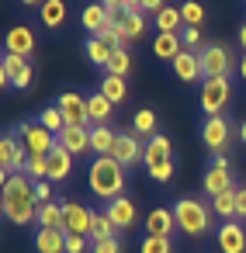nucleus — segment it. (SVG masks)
Here are the masks:
<instances>
[{
  "instance_id": "obj_46",
  "label": "nucleus",
  "mask_w": 246,
  "mask_h": 253,
  "mask_svg": "<svg viewBox=\"0 0 246 253\" xmlns=\"http://www.w3.org/2000/svg\"><path fill=\"white\" fill-rule=\"evenodd\" d=\"M35 194H39V201H42V205L56 201V198H52V180H39V184H35Z\"/></svg>"
},
{
  "instance_id": "obj_23",
  "label": "nucleus",
  "mask_w": 246,
  "mask_h": 253,
  "mask_svg": "<svg viewBox=\"0 0 246 253\" xmlns=\"http://www.w3.org/2000/svg\"><path fill=\"white\" fill-rule=\"evenodd\" d=\"M35 253H66V229H39Z\"/></svg>"
},
{
  "instance_id": "obj_12",
  "label": "nucleus",
  "mask_w": 246,
  "mask_h": 253,
  "mask_svg": "<svg viewBox=\"0 0 246 253\" xmlns=\"http://www.w3.org/2000/svg\"><path fill=\"white\" fill-rule=\"evenodd\" d=\"M218 253H246V225L239 218L218 225Z\"/></svg>"
},
{
  "instance_id": "obj_22",
  "label": "nucleus",
  "mask_w": 246,
  "mask_h": 253,
  "mask_svg": "<svg viewBox=\"0 0 246 253\" xmlns=\"http://www.w3.org/2000/svg\"><path fill=\"white\" fill-rule=\"evenodd\" d=\"M73 177V153H66V149H52V156H49V180L52 184H63V180H70Z\"/></svg>"
},
{
  "instance_id": "obj_37",
  "label": "nucleus",
  "mask_w": 246,
  "mask_h": 253,
  "mask_svg": "<svg viewBox=\"0 0 246 253\" xmlns=\"http://www.w3.org/2000/svg\"><path fill=\"white\" fill-rule=\"evenodd\" d=\"M104 73L128 77V73H132V56H128V49H115V52H111V63H108V70H104Z\"/></svg>"
},
{
  "instance_id": "obj_54",
  "label": "nucleus",
  "mask_w": 246,
  "mask_h": 253,
  "mask_svg": "<svg viewBox=\"0 0 246 253\" xmlns=\"http://www.w3.org/2000/svg\"><path fill=\"white\" fill-rule=\"evenodd\" d=\"M239 139H243V146H246V122L239 125Z\"/></svg>"
},
{
  "instance_id": "obj_52",
  "label": "nucleus",
  "mask_w": 246,
  "mask_h": 253,
  "mask_svg": "<svg viewBox=\"0 0 246 253\" xmlns=\"http://www.w3.org/2000/svg\"><path fill=\"white\" fill-rule=\"evenodd\" d=\"M21 4H25V7H42L45 0H21Z\"/></svg>"
},
{
  "instance_id": "obj_15",
  "label": "nucleus",
  "mask_w": 246,
  "mask_h": 253,
  "mask_svg": "<svg viewBox=\"0 0 246 253\" xmlns=\"http://www.w3.org/2000/svg\"><path fill=\"white\" fill-rule=\"evenodd\" d=\"M170 70H173V77H177L180 84H201V80H205V70H201L198 52H187V49L170 63Z\"/></svg>"
},
{
  "instance_id": "obj_42",
  "label": "nucleus",
  "mask_w": 246,
  "mask_h": 253,
  "mask_svg": "<svg viewBox=\"0 0 246 253\" xmlns=\"http://www.w3.org/2000/svg\"><path fill=\"white\" fill-rule=\"evenodd\" d=\"M32 77H35V70H32V63H25V66L14 73V84H11V90H28V87H32Z\"/></svg>"
},
{
  "instance_id": "obj_30",
  "label": "nucleus",
  "mask_w": 246,
  "mask_h": 253,
  "mask_svg": "<svg viewBox=\"0 0 246 253\" xmlns=\"http://www.w3.org/2000/svg\"><path fill=\"white\" fill-rule=\"evenodd\" d=\"M39 229H63V198L39 208Z\"/></svg>"
},
{
  "instance_id": "obj_27",
  "label": "nucleus",
  "mask_w": 246,
  "mask_h": 253,
  "mask_svg": "<svg viewBox=\"0 0 246 253\" xmlns=\"http://www.w3.org/2000/svg\"><path fill=\"white\" fill-rule=\"evenodd\" d=\"M83 52H87V59H90L97 70H108V63H111V52H115V49H111L104 39H97V35H94V39H87V42H83Z\"/></svg>"
},
{
  "instance_id": "obj_34",
  "label": "nucleus",
  "mask_w": 246,
  "mask_h": 253,
  "mask_svg": "<svg viewBox=\"0 0 246 253\" xmlns=\"http://www.w3.org/2000/svg\"><path fill=\"white\" fill-rule=\"evenodd\" d=\"M25 63H28V59L14 56V52H4V59H0V84H4L7 90H11V84H14V73H18Z\"/></svg>"
},
{
  "instance_id": "obj_29",
  "label": "nucleus",
  "mask_w": 246,
  "mask_h": 253,
  "mask_svg": "<svg viewBox=\"0 0 246 253\" xmlns=\"http://www.w3.org/2000/svg\"><path fill=\"white\" fill-rule=\"evenodd\" d=\"M156 32H173V35H180V28H184V18H180V7H173V4H166L156 18Z\"/></svg>"
},
{
  "instance_id": "obj_39",
  "label": "nucleus",
  "mask_w": 246,
  "mask_h": 253,
  "mask_svg": "<svg viewBox=\"0 0 246 253\" xmlns=\"http://www.w3.org/2000/svg\"><path fill=\"white\" fill-rule=\"evenodd\" d=\"M180 42H184V49H187V52H201V49L208 45V42H205V35H201V28H187V25L180 28Z\"/></svg>"
},
{
  "instance_id": "obj_19",
  "label": "nucleus",
  "mask_w": 246,
  "mask_h": 253,
  "mask_svg": "<svg viewBox=\"0 0 246 253\" xmlns=\"http://www.w3.org/2000/svg\"><path fill=\"white\" fill-rule=\"evenodd\" d=\"M66 18H70L66 0H45V4L39 7V21H42L49 32H63V28H66Z\"/></svg>"
},
{
  "instance_id": "obj_10",
  "label": "nucleus",
  "mask_w": 246,
  "mask_h": 253,
  "mask_svg": "<svg viewBox=\"0 0 246 253\" xmlns=\"http://www.w3.org/2000/svg\"><path fill=\"white\" fill-rule=\"evenodd\" d=\"M232 139V125L225 115H215V118H205L201 122V142L211 149V153H222Z\"/></svg>"
},
{
  "instance_id": "obj_1",
  "label": "nucleus",
  "mask_w": 246,
  "mask_h": 253,
  "mask_svg": "<svg viewBox=\"0 0 246 253\" xmlns=\"http://www.w3.org/2000/svg\"><path fill=\"white\" fill-rule=\"evenodd\" d=\"M0 205H4V218L14 225H28L39 222V194H35V180L28 173H11L4 180V194H0Z\"/></svg>"
},
{
  "instance_id": "obj_26",
  "label": "nucleus",
  "mask_w": 246,
  "mask_h": 253,
  "mask_svg": "<svg viewBox=\"0 0 246 253\" xmlns=\"http://www.w3.org/2000/svg\"><path fill=\"white\" fill-rule=\"evenodd\" d=\"M87 104H90V122H94V125H111L115 104H111L101 90H90V94H87Z\"/></svg>"
},
{
  "instance_id": "obj_3",
  "label": "nucleus",
  "mask_w": 246,
  "mask_h": 253,
  "mask_svg": "<svg viewBox=\"0 0 246 253\" xmlns=\"http://www.w3.org/2000/svg\"><path fill=\"white\" fill-rule=\"evenodd\" d=\"M173 215H177V229L187 232V236H205L211 229V208L201 201V198H180L170 205Z\"/></svg>"
},
{
  "instance_id": "obj_11",
  "label": "nucleus",
  "mask_w": 246,
  "mask_h": 253,
  "mask_svg": "<svg viewBox=\"0 0 246 253\" xmlns=\"http://www.w3.org/2000/svg\"><path fill=\"white\" fill-rule=\"evenodd\" d=\"M111 156H115L125 170H132V167L146 163V146L139 142V135H132V132H118V142H115Z\"/></svg>"
},
{
  "instance_id": "obj_49",
  "label": "nucleus",
  "mask_w": 246,
  "mask_h": 253,
  "mask_svg": "<svg viewBox=\"0 0 246 253\" xmlns=\"http://www.w3.org/2000/svg\"><path fill=\"white\" fill-rule=\"evenodd\" d=\"M208 167H218V170H229V160H225L222 153H211V160H208Z\"/></svg>"
},
{
  "instance_id": "obj_21",
  "label": "nucleus",
  "mask_w": 246,
  "mask_h": 253,
  "mask_svg": "<svg viewBox=\"0 0 246 253\" xmlns=\"http://www.w3.org/2000/svg\"><path fill=\"white\" fill-rule=\"evenodd\" d=\"M201 187H205V194H208V198H218V194H225V191H236L232 173H229V170H218V167H208V170H205Z\"/></svg>"
},
{
  "instance_id": "obj_14",
  "label": "nucleus",
  "mask_w": 246,
  "mask_h": 253,
  "mask_svg": "<svg viewBox=\"0 0 246 253\" xmlns=\"http://www.w3.org/2000/svg\"><path fill=\"white\" fill-rule=\"evenodd\" d=\"M104 211H108V218L118 225V232H122V229H132V225L139 222V205H135L128 194H122V198L108 201V208H104Z\"/></svg>"
},
{
  "instance_id": "obj_17",
  "label": "nucleus",
  "mask_w": 246,
  "mask_h": 253,
  "mask_svg": "<svg viewBox=\"0 0 246 253\" xmlns=\"http://www.w3.org/2000/svg\"><path fill=\"white\" fill-rule=\"evenodd\" d=\"M111 25V14H108V7L101 4V0H90V4L80 11V28L94 39V35H101L104 28Z\"/></svg>"
},
{
  "instance_id": "obj_8",
  "label": "nucleus",
  "mask_w": 246,
  "mask_h": 253,
  "mask_svg": "<svg viewBox=\"0 0 246 253\" xmlns=\"http://www.w3.org/2000/svg\"><path fill=\"white\" fill-rule=\"evenodd\" d=\"M56 108L63 111L66 125H83V128H94V122H90V104H87V94H80V90H63V94L56 97Z\"/></svg>"
},
{
  "instance_id": "obj_36",
  "label": "nucleus",
  "mask_w": 246,
  "mask_h": 253,
  "mask_svg": "<svg viewBox=\"0 0 246 253\" xmlns=\"http://www.w3.org/2000/svg\"><path fill=\"white\" fill-rule=\"evenodd\" d=\"M39 122H42V125H45V128H49L52 135H59V132L66 128V118H63V111H59L56 104L42 108V111H39Z\"/></svg>"
},
{
  "instance_id": "obj_43",
  "label": "nucleus",
  "mask_w": 246,
  "mask_h": 253,
  "mask_svg": "<svg viewBox=\"0 0 246 253\" xmlns=\"http://www.w3.org/2000/svg\"><path fill=\"white\" fill-rule=\"evenodd\" d=\"M87 239H90V236H70V232H66V253H87V250L94 246V243H87Z\"/></svg>"
},
{
  "instance_id": "obj_48",
  "label": "nucleus",
  "mask_w": 246,
  "mask_h": 253,
  "mask_svg": "<svg viewBox=\"0 0 246 253\" xmlns=\"http://www.w3.org/2000/svg\"><path fill=\"white\" fill-rule=\"evenodd\" d=\"M163 7H166V0H142V14H153L156 18Z\"/></svg>"
},
{
  "instance_id": "obj_55",
  "label": "nucleus",
  "mask_w": 246,
  "mask_h": 253,
  "mask_svg": "<svg viewBox=\"0 0 246 253\" xmlns=\"http://www.w3.org/2000/svg\"><path fill=\"white\" fill-rule=\"evenodd\" d=\"M243 4H246V0H243Z\"/></svg>"
},
{
  "instance_id": "obj_5",
  "label": "nucleus",
  "mask_w": 246,
  "mask_h": 253,
  "mask_svg": "<svg viewBox=\"0 0 246 253\" xmlns=\"http://www.w3.org/2000/svg\"><path fill=\"white\" fill-rule=\"evenodd\" d=\"M14 135L21 139V146L28 149V156H52V149L59 146L56 142V135L35 118V122H21L18 128H14Z\"/></svg>"
},
{
  "instance_id": "obj_4",
  "label": "nucleus",
  "mask_w": 246,
  "mask_h": 253,
  "mask_svg": "<svg viewBox=\"0 0 246 253\" xmlns=\"http://www.w3.org/2000/svg\"><path fill=\"white\" fill-rule=\"evenodd\" d=\"M229 101H232V77H208V80H201V97H198V104H201L205 118L222 115V111L229 108Z\"/></svg>"
},
{
  "instance_id": "obj_53",
  "label": "nucleus",
  "mask_w": 246,
  "mask_h": 253,
  "mask_svg": "<svg viewBox=\"0 0 246 253\" xmlns=\"http://www.w3.org/2000/svg\"><path fill=\"white\" fill-rule=\"evenodd\" d=\"M239 77H243V84H246V52H243V63H239Z\"/></svg>"
},
{
  "instance_id": "obj_18",
  "label": "nucleus",
  "mask_w": 246,
  "mask_h": 253,
  "mask_svg": "<svg viewBox=\"0 0 246 253\" xmlns=\"http://www.w3.org/2000/svg\"><path fill=\"white\" fill-rule=\"evenodd\" d=\"M173 229H177V215H173V208L160 205V208H153V211L146 215V236L170 239V232H173Z\"/></svg>"
},
{
  "instance_id": "obj_45",
  "label": "nucleus",
  "mask_w": 246,
  "mask_h": 253,
  "mask_svg": "<svg viewBox=\"0 0 246 253\" xmlns=\"http://www.w3.org/2000/svg\"><path fill=\"white\" fill-rule=\"evenodd\" d=\"M90 253H122V243H118V236L115 239H101V243L90 246Z\"/></svg>"
},
{
  "instance_id": "obj_20",
  "label": "nucleus",
  "mask_w": 246,
  "mask_h": 253,
  "mask_svg": "<svg viewBox=\"0 0 246 253\" xmlns=\"http://www.w3.org/2000/svg\"><path fill=\"white\" fill-rule=\"evenodd\" d=\"M180 52H184V42H180V35H173V32H156V39H153V56H156V59H163V63H173Z\"/></svg>"
},
{
  "instance_id": "obj_41",
  "label": "nucleus",
  "mask_w": 246,
  "mask_h": 253,
  "mask_svg": "<svg viewBox=\"0 0 246 253\" xmlns=\"http://www.w3.org/2000/svg\"><path fill=\"white\" fill-rule=\"evenodd\" d=\"M139 253H173V243L170 239H160V236H146Z\"/></svg>"
},
{
  "instance_id": "obj_33",
  "label": "nucleus",
  "mask_w": 246,
  "mask_h": 253,
  "mask_svg": "<svg viewBox=\"0 0 246 253\" xmlns=\"http://www.w3.org/2000/svg\"><path fill=\"white\" fill-rule=\"evenodd\" d=\"M205 4H201V0H184V4H180V18H184V25L187 28H201L205 25Z\"/></svg>"
},
{
  "instance_id": "obj_44",
  "label": "nucleus",
  "mask_w": 246,
  "mask_h": 253,
  "mask_svg": "<svg viewBox=\"0 0 246 253\" xmlns=\"http://www.w3.org/2000/svg\"><path fill=\"white\" fill-rule=\"evenodd\" d=\"M149 177L160 180V184H166V180L173 177V160H166V163H160V167H149Z\"/></svg>"
},
{
  "instance_id": "obj_25",
  "label": "nucleus",
  "mask_w": 246,
  "mask_h": 253,
  "mask_svg": "<svg viewBox=\"0 0 246 253\" xmlns=\"http://www.w3.org/2000/svg\"><path fill=\"white\" fill-rule=\"evenodd\" d=\"M166 160H173V146H170L166 135L156 132V135L146 142V170H149V167H160V163H166Z\"/></svg>"
},
{
  "instance_id": "obj_51",
  "label": "nucleus",
  "mask_w": 246,
  "mask_h": 253,
  "mask_svg": "<svg viewBox=\"0 0 246 253\" xmlns=\"http://www.w3.org/2000/svg\"><path fill=\"white\" fill-rule=\"evenodd\" d=\"M101 4H104L108 11H118V7H122V0H101Z\"/></svg>"
},
{
  "instance_id": "obj_35",
  "label": "nucleus",
  "mask_w": 246,
  "mask_h": 253,
  "mask_svg": "<svg viewBox=\"0 0 246 253\" xmlns=\"http://www.w3.org/2000/svg\"><path fill=\"white\" fill-rule=\"evenodd\" d=\"M118 225L108 218V211H97L94 215V232H90V243H101V239H115Z\"/></svg>"
},
{
  "instance_id": "obj_9",
  "label": "nucleus",
  "mask_w": 246,
  "mask_h": 253,
  "mask_svg": "<svg viewBox=\"0 0 246 253\" xmlns=\"http://www.w3.org/2000/svg\"><path fill=\"white\" fill-rule=\"evenodd\" d=\"M198 59H201V70H205V80L208 77H232V56H229V49L225 45H218V42H211V45H205L201 52H198Z\"/></svg>"
},
{
  "instance_id": "obj_13",
  "label": "nucleus",
  "mask_w": 246,
  "mask_h": 253,
  "mask_svg": "<svg viewBox=\"0 0 246 253\" xmlns=\"http://www.w3.org/2000/svg\"><path fill=\"white\" fill-rule=\"evenodd\" d=\"M4 52H14L21 59H32V52H35V32L28 25H14L4 35Z\"/></svg>"
},
{
  "instance_id": "obj_40",
  "label": "nucleus",
  "mask_w": 246,
  "mask_h": 253,
  "mask_svg": "<svg viewBox=\"0 0 246 253\" xmlns=\"http://www.w3.org/2000/svg\"><path fill=\"white\" fill-rule=\"evenodd\" d=\"M25 173H28L35 184H39V180H49V156H32Z\"/></svg>"
},
{
  "instance_id": "obj_2",
  "label": "nucleus",
  "mask_w": 246,
  "mask_h": 253,
  "mask_svg": "<svg viewBox=\"0 0 246 253\" xmlns=\"http://www.w3.org/2000/svg\"><path fill=\"white\" fill-rule=\"evenodd\" d=\"M87 184H90V194L101 198V201H115L125 194V167L115 160V156H94L90 170H87Z\"/></svg>"
},
{
  "instance_id": "obj_47",
  "label": "nucleus",
  "mask_w": 246,
  "mask_h": 253,
  "mask_svg": "<svg viewBox=\"0 0 246 253\" xmlns=\"http://www.w3.org/2000/svg\"><path fill=\"white\" fill-rule=\"evenodd\" d=\"M236 218H243V222H246V184L236 191Z\"/></svg>"
},
{
  "instance_id": "obj_16",
  "label": "nucleus",
  "mask_w": 246,
  "mask_h": 253,
  "mask_svg": "<svg viewBox=\"0 0 246 253\" xmlns=\"http://www.w3.org/2000/svg\"><path fill=\"white\" fill-rule=\"evenodd\" d=\"M56 142H59V149H66V153H73V156H83V153H90V128H83V125H66V128L56 135Z\"/></svg>"
},
{
  "instance_id": "obj_31",
  "label": "nucleus",
  "mask_w": 246,
  "mask_h": 253,
  "mask_svg": "<svg viewBox=\"0 0 246 253\" xmlns=\"http://www.w3.org/2000/svg\"><path fill=\"white\" fill-rule=\"evenodd\" d=\"M132 135H156V111L153 108H142V111H135V118H132Z\"/></svg>"
},
{
  "instance_id": "obj_28",
  "label": "nucleus",
  "mask_w": 246,
  "mask_h": 253,
  "mask_svg": "<svg viewBox=\"0 0 246 253\" xmlns=\"http://www.w3.org/2000/svg\"><path fill=\"white\" fill-rule=\"evenodd\" d=\"M111 104H122L125 97H128V84H125V77H115V73H104L101 77V87H97Z\"/></svg>"
},
{
  "instance_id": "obj_38",
  "label": "nucleus",
  "mask_w": 246,
  "mask_h": 253,
  "mask_svg": "<svg viewBox=\"0 0 246 253\" xmlns=\"http://www.w3.org/2000/svg\"><path fill=\"white\" fill-rule=\"evenodd\" d=\"M146 28H149V21H146V14H142V11L125 14V32H128V39H132V42H139V39L146 35Z\"/></svg>"
},
{
  "instance_id": "obj_24",
  "label": "nucleus",
  "mask_w": 246,
  "mask_h": 253,
  "mask_svg": "<svg viewBox=\"0 0 246 253\" xmlns=\"http://www.w3.org/2000/svg\"><path fill=\"white\" fill-rule=\"evenodd\" d=\"M115 142H118V132L111 125H94L90 128V153L94 156H111Z\"/></svg>"
},
{
  "instance_id": "obj_6",
  "label": "nucleus",
  "mask_w": 246,
  "mask_h": 253,
  "mask_svg": "<svg viewBox=\"0 0 246 253\" xmlns=\"http://www.w3.org/2000/svg\"><path fill=\"white\" fill-rule=\"evenodd\" d=\"M94 208L83 205V201H73V198H63V229L70 236H90L94 232Z\"/></svg>"
},
{
  "instance_id": "obj_7",
  "label": "nucleus",
  "mask_w": 246,
  "mask_h": 253,
  "mask_svg": "<svg viewBox=\"0 0 246 253\" xmlns=\"http://www.w3.org/2000/svg\"><path fill=\"white\" fill-rule=\"evenodd\" d=\"M28 149L21 146V139L14 132H7L4 139H0V170H4V177L0 180H7L11 173H25L28 170Z\"/></svg>"
},
{
  "instance_id": "obj_32",
  "label": "nucleus",
  "mask_w": 246,
  "mask_h": 253,
  "mask_svg": "<svg viewBox=\"0 0 246 253\" xmlns=\"http://www.w3.org/2000/svg\"><path fill=\"white\" fill-rule=\"evenodd\" d=\"M236 191H239V187H236ZM236 191H225V194L211 198V211H215L222 222H232V218H236Z\"/></svg>"
},
{
  "instance_id": "obj_50",
  "label": "nucleus",
  "mask_w": 246,
  "mask_h": 253,
  "mask_svg": "<svg viewBox=\"0 0 246 253\" xmlns=\"http://www.w3.org/2000/svg\"><path fill=\"white\" fill-rule=\"evenodd\" d=\"M239 45H243V52H246V21L239 25Z\"/></svg>"
}]
</instances>
